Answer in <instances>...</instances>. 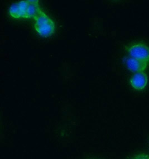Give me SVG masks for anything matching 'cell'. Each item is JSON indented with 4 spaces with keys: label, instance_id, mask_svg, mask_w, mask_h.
Wrapping results in <instances>:
<instances>
[{
    "label": "cell",
    "instance_id": "obj_5",
    "mask_svg": "<svg viewBox=\"0 0 149 159\" xmlns=\"http://www.w3.org/2000/svg\"><path fill=\"white\" fill-rule=\"evenodd\" d=\"M124 61L127 68L130 71L135 73L144 72L149 66V64L132 58L130 56L128 57H125L124 59Z\"/></svg>",
    "mask_w": 149,
    "mask_h": 159
},
{
    "label": "cell",
    "instance_id": "obj_2",
    "mask_svg": "<svg viewBox=\"0 0 149 159\" xmlns=\"http://www.w3.org/2000/svg\"><path fill=\"white\" fill-rule=\"evenodd\" d=\"M34 20V28L39 36L47 38L54 34L56 30L55 22L44 11L42 10Z\"/></svg>",
    "mask_w": 149,
    "mask_h": 159
},
{
    "label": "cell",
    "instance_id": "obj_3",
    "mask_svg": "<svg viewBox=\"0 0 149 159\" xmlns=\"http://www.w3.org/2000/svg\"><path fill=\"white\" fill-rule=\"evenodd\" d=\"M126 50L131 57L149 64V47L146 44L142 43L131 44Z\"/></svg>",
    "mask_w": 149,
    "mask_h": 159
},
{
    "label": "cell",
    "instance_id": "obj_6",
    "mask_svg": "<svg viewBox=\"0 0 149 159\" xmlns=\"http://www.w3.org/2000/svg\"><path fill=\"white\" fill-rule=\"evenodd\" d=\"M131 159H149V155L145 153H140L134 156Z\"/></svg>",
    "mask_w": 149,
    "mask_h": 159
},
{
    "label": "cell",
    "instance_id": "obj_4",
    "mask_svg": "<svg viewBox=\"0 0 149 159\" xmlns=\"http://www.w3.org/2000/svg\"><path fill=\"white\" fill-rule=\"evenodd\" d=\"M149 82V77L145 72L136 73L131 77L130 85L134 89L141 91L147 87Z\"/></svg>",
    "mask_w": 149,
    "mask_h": 159
},
{
    "label": "cell",
    "instance_id": "obj_1",
    "mask_svg": "<svg viewBox=\"0 0 149 159\" xmlns=\"http://www.w3.org/2000/svg\"><path fill=\"white\" fill-rule=\"evenodd\" d=\"M42 11L38 1L25 0L13 3L8 8V14L14 19H34Z\"/></svg>",
    "mask_w": 149,
    "mask_h": 159
}]
</instances>
